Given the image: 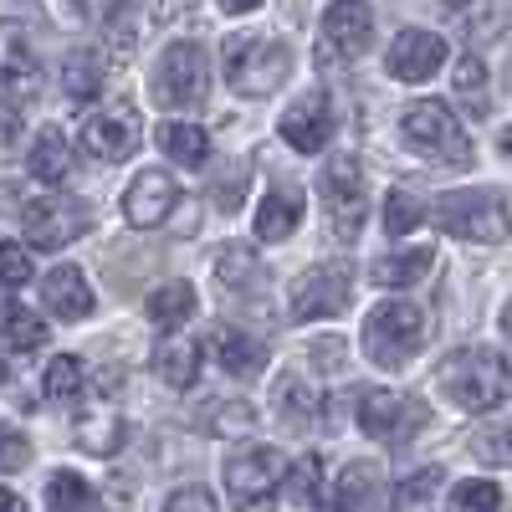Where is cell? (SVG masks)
Instances as JSON below:
<instances>
[{"label": "cell", "mask_w": 512, "mask_h": 512, "mask_svg": "<svg viewBox=\"0 0 512 512\" xmlns=\"http://www.w3.org/2000/svg\"><path fill=\"white\" fill-rule=\"evenodd\" d=\"M436 384L456 410L482 415V410H497L512 395V364L492 349H456V354L441 359Z\"/></svg>", "instance_id": "cell-1"}, {"label": "cell", "mask_w": 512, "mask_h": 512, "mask_svg": "<svg viewBox=\"0 0 512 512\" xmlns=\"http://www.w3.org/2000/svg\"><path fill=\"white\" fill-rule=\"evenodd\" d=\"M221 67L231 93L241 98H267L277 93L287 72H292V52L282 47L277 36H226L221 41Z\"/></svg>", "instance_id": "cell-2"}, {"label": "cell", "mask_w": 512, "mask_h": 512, "mask_svg": "<svg viewBox=\"0 0 512 512\" xmlns=\"http://www.w3.org/2000/svg\"><path fill=\"white\" fill-rule=\"evenodd\" d=\"M425 344V318L415 303H400V297H390V303L369 308L364 318V354L369 364L379 369H405Z\"/></svg>", "instance_id": "cell-3"}, {"label": "cell", "mask_w": 512, "mask_h": 512, "mask_svg": "<svg viewBox=\"0 0 512 512\" xmlns=\"http://www.w3.org/2000/svg\"><path fill=\"white\" fill-rule=\"evenodd\" d=\"M349 303H354V262L349 256H333V262H318L292 282L287 313H292V323H323V318L349 313Z\"/></svg>", "instance_id": "cell-4"}, {"label": "cell", "mask_w": 512, "mask_h": 512, "mask_svg": "<svg viewBox=\"0 0 512 512\" xmlns=\"http://www.w3.org/2000/svg\"><path fill=\"white\" fill-rule=\"evenodd\" d=\"M400 139L425 154V159H441V164H472V139H466V128L456 123V113L436 98L425 103H410L400 113Z\"/></svg>", "instance_id": "cell-5"}, {"label": "cell", "mask_w": 512, "mask_h": 512, "mask_svg": "<svg viewBox=\"0 0 512 512\" xmlns=\"http://www.w3.org/2000/svg\"><path fill=\"white\" fill-rule=\"evenodd\" d=\"M436 221L461 236V241H482V246H497L507 241L512 231V216H507V200L497 190H446L436 200Z\"/></svg>", "instance_id": "cell-6"}, {"label": "cell", "mask_w": 512, "mask_h": 512, "mask_svg": "<svg viewBox=\"0 0 512 512\" xmlns=\"http://www.w3.org/2000/svg\"><path fill=\"white\" fill-rule=\"evenodd\" d=\"M282 482H287V456L277 446H251L226 461V492L236 512H272V497Z\"/></svg>", "instance_id": "cell-7"}, {"label": "cell", "mask_w": 512, "mask_h": 512, "mask_svg": "<svg viewBox=\"0 0 512 512\" xmlns=\"http://www.w3.org/2000/svg\"><path fill=\"white\" fill-rule=\"evenodd\" d=\"M318 195H323V216H328L333 236L338 241H354L364 231V200H369L359 159H349V154L328 159L323 175H318Z\"/></svg>", "instance_id": "cell-8"}, {"label": "cell", "mask_w": 512, "mask_h": 512, "mask_svg": "<svg viewBox=\"0 0 512 512\" xmlns=\"http://www.w3.org/2000/svg\"><path fill=\"white\" fill-rule=\"evenodd\" d=\"M425 425V400L400 390H364L359 395V431L379 446H410Z\"/></svg>", "instance_id": "cell-9"}, {"label": "cell", "mask_w": 512, "mask_h": 512, "mask_svg": "<svg viewBox=\"0 0 512 512\" xmlns=\"http://www.w3.org/2000/svg\"><path fill=\"white\" fill-rule=\"evenodd\" d=\"M205 52L195 41H175V47H164L159 67H154V103L159 108H200L205 103Z\"/></svg>", "instance_id": "cell-10"}, {"label": "cell", "mask_w": 512, "mask_h": 512, "mask_svg": "<svg viewBox=\"0 0 512 512\" xmlns=\"http://www.w3.org/2000/svg\"><path fill=\"white\" fill-rule=\"evenodd\" d=\"M88 226H93L88 200H72V195H41V200L26 205V241H31L36 251H62V246H72Z\"/></svg>", "instance_id": "cell-11"}, {"label": "cell", "mask_w": 512, "mask_h": 512, "mask_svg": "<svg viewBox=\"0 0 512 512\" xmlns=\"http://www.w3.org/2000/svg\"><path fill=\"white\" fill-rule=\"evenodd\" d=\"M139 139H144V128H139V113L128 103H113V108H103V113H93L88 123H82V149H88L93 159H108V164L128 159L139 149Z\"/></svg>", "instance_id": "cell-12"}, {"label": "cell", "mask_w": 512, "mask_h": 512, "mask_svg": "<svg viewBox=\"0 0 512 512\" xmlns=\"http://www.w3.org/2000/svg\"><path fill=\"white\" fill-rule=\"evenodd\" d=\"M175 200H180V185L169 169H139V180L123 195V221L134 231H154L159 221H169Z\"/></svg>", "instance_id": "cell-13"}, {"label": "cell", "mask_w": 512, "mask_h": 512, "mask_svg": "<svg viewBox=\"0 0 512 512\" xmlns=\"http://www.w3.org/2000/svg\"><path fill=\"white\" fill-rule=\"evenodd\" d=\"M441 62H446V41H441L436 31H420V26L400 31V36L390 41V52H384V72L400 77V82H425V77H436Z\"/></svg>", "instance_id": "cell-14"}, {"label": "cell", "mask_w": 512, "mask_h": 512, "mask_svg": "<svg viewBox=\"0 0 512 512\" xmlns=\"http://www.w3.org/2000/svg\"><path fill=\"white\" fill-rule=\"evenodd\" d=\"M369 36H374V16H369L364 0H333V6L323 11V47L318 52L349 62L369 47Z\"/></svg>", "instance_id": "cell-15"}, {"label": "cell", "mask_w": 512, "mask_h": 512, "mask_svg": "<svg viewBox=\"0 0 512 512\" xmlns=\"http://www.w3.org/2000/svg\"><path fill=\"white\" fill-rule=\"evenodd\" d=\"M282 139L297 149V154H318L328 139H333V98L323 88L303 93L287 113H282Z\"/></svg>", "instance_id": "cell-16"}, {"label": "cell", "mask_w": 512, "mask_h": 512, "mask_svg": "<svg viewBox=\"0 0 512 512\" xmlns=\"http://www.w3.org/2000/svg\"><path fill=\"white\" fill-rule=\"evenodd\" d=\"M41 303H47L52 318L77 323V318H88L98 308V297H93V282L82 277L77 267H52L47 282H41Z\"/></svg>", "instance_id": "cell-17"}, {"label": "cell", "mask_w": 512, "mask_h": 512, "mask_svg": "<svg viewBox=\"0 0 512 512\" xmlns=\"http://www.w3.org/2000/svg\"><path fill=\"white\" fill-rule=\"evenodd\" d=\"M210 354H216V364L236 379H251L267 369V344L256 333H241V328H216L210 333Z\"/></svg>", "instance_id": "cell-18"}, {"label": "cell", "mask_w": 512, "mask_h": 512, "mask_svg": "<svg viewBox=\"0 0 512 512\" xmlns=\"http://www.w3.org/2000/svg\"><path fill=\"white\" fill-rule=\"evenodd\" d=\"M26 169H31V180H41V185H62L67 169H72V139H67V128H57V123L36 128Z\"/></svg>", "instance_id": "cell-19"}, {"label": "cell", "mask_w": 512, "mask_h": 512, "mask_svg": "<svg viewBox=\"0 0 512 512\" xmlns=\"http://www.w3.org/2000/svg\"><path fill=\"white\" fill-rule=\"evenodd\" d=\"M154 369H159V379L169 384V390H190L195 374H200V344H195V338H185V333L159 338V349H154Z\"/></svg>", "instance_id": "cell-20"}, {"label": "cell", "mask_w": 512, "mask_h": 512, "mask_svg": "<svg viewBox=\"0 0 512 512\" xmlns=\"http://www.w3.org/2000/svg\"><path fill=\"white\" fill-rule=\"evenodd\" d=\"M431 262H436V251H431V246H410V251L379 256L369 277H374V287H384V292H400V287H415L425 272H431Z\"/></svg>", "instance_id": "cell-21"}, {"label": "cell", "mask_w": 512, "mask_h": 512, "mask_svg": "<svg viewBox=\"0 0 512 512\" xmlns=\"http://www.w3.org/2000/svg\"><path fill=\"white\" fill-rule=\"evenodd\" d=\"M272 410H277V420L292 425V431H303V425L323 410V395L313 390L303 374H282V379H277V390H272Z\"/></svg>", "instance_id": "cell-22"}, {"label": "cell", "mask_w": 512, "mask_h": 512, "mask_svg": "<svg viewBox=\"0 0 512 512\" xmlns=\"http://www.w3.org/2000/svg\"><path fill=\"white\" fill-rule=\"evenodd\" d=\"M77 446L88 451V456H113L123 446V415L108 410V405H93L88 415H77Z\"/></svg>", "instance_id": "cell-23"}, {"label": "cell", "mask_w": 512, "mask_h": 512, "mask_svg": "<svg viewBox=\"0 0 512 512\" xmlns=\"http://www.w3.org/2000/svg\"><path fill=\"white\" fill-rule=\"evenodd\" d=\"M297 221H303V195L297 190H272L262 200V210H256V236L262 241H287L297 231Z\"/></svg>", "instance_id": "cell-24"}, {"label": "cell", "mask_w": 512, "mask_h": 512, "mask_svg": "<svg viewBox=\"0 0 512 512\" xmlns=\"http://www.w3.org/2000/svg\"><path fill=\"white\" fill-rule=\"evenodd\" d=\"M144 313H149L164 333H175V328L190 323V313H195V287H190V282H159V287L149 292Z\"/></svg>", "instance_id": "cell-25"}, {"label": "cell", "mask_w": 512, "mask_h": 512, "mask_svg": "<svg viewBox=\"0 0 512 512\" xmlns=\"http://www.w3.org/2000/svg\"><path fill=\"white\" fill-rule=\"evenodd\" d=\"M159 149L175 164H185V169H200L210 159V134L200 123H164L159 128Z\"/></svg>", "instance_id": "cell-26"}, {"label": "cell", "mask_w": 512, "mask_h": 512, "mask_svg": "<svg viewBox=\"0 0 512 512\" xmlns=\"http://www.w3.org/2000/svg\"><path fill=\"white\" fill-rule=\"evenodd\" d=\"M98 88H103V57L98 52H72L67 62H62V93L72 98V103H88V98H98Z\"/></svg>", "instance_id": "cell-27"}, {"label": "cell", "mask_w": 512, "mask_h": 512, "mask_svg": "<svg viewBox=\"0 0 512 512\" xmlns=\"http://www.w3.org/2000/svg\"><path fill=\"white\" fill-rule=\"evenodd\" d=\"M441 487H446V472L441 466H425V472H415L395 487V512H436Z\"/></svg>", "instance_id": "cell-28"}, {"label": "cell", "mask_w": 512, "mask_h": 512, "mask_svg": "<svg viewBox=\"0 0 512 512\" xmlns=\"http://www.w3.org/2000/svg\"><path fill=\"white\" fill-rule=\"evenodd\" d=\"M47 344V323H41L36 313H26L16 297H6V349L11 354H31Z\"/></svg>", "instance_id": "cell-29"}, {"label": "cell", "mask_w": 512, "mask_h": 512, "mask_svg": "<svg viewBox=\"0 0 512 512\" xmlns=\"http://www.w3.org/2000/svg\"><path fill=\"white\" fill-rule=\"evenodd\" d=\"M47 502H52V512H98L93 487L82 482L77 472H57V477L47 482Z\"/></svg>", "instance_id": "cell-30"}, {"label": "cell", "mask_w": 512, "mask_h": 512, "mask_svg": "<svg viewBox=\"0 0 512 512\" xmlns=\"http://www.w3.org/2000/svg\"><path fill=\"white\" fill-rule=\"evenodd\" d=\"M47 400H77L82 390H88V369H82L72 354H57L52 364H47Z\"/></svg>", "instance_id": "cell-31"}, {"label": "cell", "mask_w": 512, "mask_h": 512, "mask_svg": "<svg viewBox=\"0 0 512 512\" xmlns=\"http://www.w3.org/2000/svg\"><path fill=\"white\" fill-rule=\"evenodd\" d=\"M497 507H502V492H497L487 477L456 482L451 497H446V512H497Z\"/></svg>", "instance_id": "cell-32"}, {"label": "cell", "mask_w": 512, "mask_h": 512, "mask_svg": "<svg viewBox=\"0 0 512 512\" xmlns=\"http://www.w3.org/2000/svg\"><path fill=\"white\" fill-rule=\"evenodd\" d=\"M420 221H425L420 195H410V190H390V200H384V231H390V236H410Z\"/></svg>", "instance_id": "cell-33"}, {"label": "cell", "mask_w": 512, "mask_h": 512, "mask_svg": "<svg viewBox=\"0 0 512 512\" xmlns=\"http://www.w3.org/2000/svg\"><path fill=\"white\" fill-rule=\"evenodd\" d=\"M374 492H379V472H374V466H364V461H354L349 472L338 477V497H344V507H364Z\"/></svg>", "instance_id": "cell-34"}, {"label": "cell", "mask_w": 512, "mask_h": 512, "mask_svg": "<svg viewBox=\"0 0 512 512\" xmlns=\"http://www.w3.org/2000/svg\"><path fill=\"white\" fill-rule=\"evenodd\" d=\"M487 67H482V57H461V67H456V93L472 103V113H487Z\"/></svg>", "instance_id": "cell-35"}, {"label": "cell", "mask_w": 512, "mask_h": 512, "mask_svg": "<svg viewBox=\"0 0 512 512\" xmlns=\"http://www.w3.org/2000/svg\"><path fill=\"white\" fill-rule=\"evenodd\" d=\"M210 431H216V436H246V431H256V410L251 405H236V400H221L216 405V420H210Z\"/></svg>", "instance_id": "cell-36"}, {"label": "cell", "mask_w": 512, "mask_h": 512, "mask_svg": "<svg viewBox=\"0 0 512 512\" xmlns=\"http://www.w3.org/2000/svg\"><path fill=\"white\" fill-rule=\"evenodd\" d=\"M0 277H6V287H11V292L31 277V256H26V246H21V241H6V246H0Z\"/></svg>", "instance_id": "cell-37"}, {"label": "cell", "mask_w": 512, "mask_h": 512, "mask_svg": "<svg viewBox=\"0 0 512 512\" xmlns=\"http://www.w3.org/2000/svg\"><path fill=\"white\" fill-rule=\"evenodd\" d=\"M164 512H221L216 507V497H210L205 487H180V492H169V502H164Z\"/></svg>", "instance_id": "cell-38"}, {"label": "cell", "mask_w": 512, "mask_h": 512, "mask_svg": "<svg viewBox=\"0 0 512 512\" xmlns=\"http://www.w3.org/2000/svg\"><path fill=\"white\" fill-rule=\"evenodd\" d=\"M241 277H256V256L246 251V246H226V256H221V282H241Z\"/></svg>", "instance_id": "cell-39"}, {"label": "cell", "mask_w": 512, "mask_h": 512, "mask_svg": "<svg viewBox=\"0 0 512 512\" xmlns=\"http://www.w3.org/2000/svg\"><path fill=\"white\" fill-rule=\"evenodd\" d=\"M292 502H313V461L297 466V477H292Z\"/></svg>", "instance_id": "cell-40"}, {"label": "cell", "mask_w": 512, "mask_h": 512, "mask_svg": "<svg viewBox=\"0 0 512 512\" xmlns=\"http://www.w3.org/2000/svg\"><path fill=\"white\" fill-rule=\"evenodd\" d=\"M21 461H26V441L16 431H6V472H16Z\"/></svg>", "instance_id": "cell-41"}, {"label": "cell", "mask_w": 512, "mask_h": 512, "mask_svg": "<svg viewBox=\"0 0 512 512\" xmlns=\"http://www.w3.org/2000/svg\"><path fill=\"white\" fill-rule=\"evenodd\" d=\"M256 6H262V0H221V11H231V16H246Z\"/></svg>", "instance_id": "cell-42"}, {"label": "cell", "mask_w": 512, "mask_h": 512, "mask_svg": "<svg viewBox=\"0 0 512 512\" xmlns=\"http://www.w3.org/2000/svg\"><path fill=\"white\" fill-rule=\"evenodd\" d=\"M190 6H195V0H159V11H164V16H185Z\"/></svg>", "instance_id": "cell-43"}, {"label": "cell", "mask_w": 512, "mask_h": 512, "mask_svg": "<svg viewBox=\"0 0 512 512\" xmlns=\"http://www.w3.org/2000/svg\"><path fill=\"white\" fill-rule=\"evenodd\" d=\"M0 512H26V507H21L16 492H0Z\"/></svg>", "instance_id": "cell-44"}, {"label": "cell", "mask_w": 512, "mask_h": 512, "mask_svg": "<svg viewBox=\"0 0 512 512\" xmlns=\"http://www.w3.org/2000/svg\"><path fill=\"white\" fill-rule=\"evenodd\" d=\"M502 333H507V344H512V297H507V308H502Z\"/></svg>", "instance_id": "cell-45"}, {"label": "cell", "mask_w": 512, "mask_h": 512, "mask_svg": "<svg viewBox=\"0 0 512 512\" xmlns=\"http://www.w3.org/2000/svg\"><path fill=\"white\" fill-rule=\"evenodd\" d=\"M502 154H507V159H512V123H507V128H502Z\"/></svg>", "instance_id": "cell-46"}, {"label": "cell", "mask_w": 512, "mask_h": 512, "mask_svg": "<svg viewBox=\"0 0 512 512\" xmlns=\"http://www.w3.org/2000/svg\"><path fill=\"white\" fill-rule=\"evenodd\" d=\"M328 512H344V507H328Z\"/></svg>", "instance_id": "cell-47"}, {"label": "cell", "mask_w": 512, "mask_h": 512, "mask_svg": "<svg viewBox=\"0 0 512 512\" xmlns=\"http://www.w3.org/2000/svg\"><path fill=\"white\" fill-rule=\"evenodd\" d=\"M507 441H512V431H507ZM507 461H512V456H507Z\"/></svg>", "instance_id": "cell-48"}]
</instances>
